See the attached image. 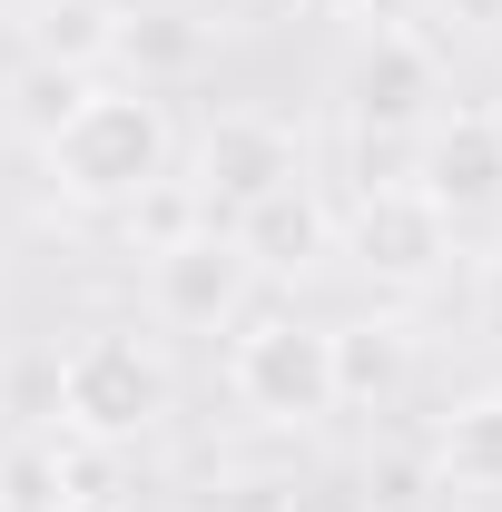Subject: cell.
<instances>
[{
    "mask_svg": "<svg viewBox=\"0 0 502 512\" xmlns=\"http://www.w3.org/2000/svg\"><path fill=\"white\" fill-rule=\"evenodd\" d=\"M40 178L89 217H128L158 178H178V109L138 79H89V99L40 138Z\"/></svg>",
    "mask_w": 502,
    "mask_h": 512,
    "instance_id": "obj_1",
    "label": "cell"
},
{
    "mask_svg": "<svg viewBox=\"0 0 502 512\" xmlns=\"http://www.w3.org/2000/svg\"><path fill=\"white\" fill-rule=\"evenodd\" d=\"M168 404H178V375H168L158 335H138V325H89L60 355V375H50V414H60L69 444H89V453L148 444L168 424Z\"/></svg>",
    "mask_w": 502,
    "mask_h": 512,
    "instance_id": "obj_2",
    "label": "cell"
},
{
    "mask_svg": "<svg viewBox=\"0 0 502 512\" xmlns=\"http://www.w3.org/2000/svg\"><path fill=\"white\" fill-rule=\"evenodd\" d=\"M227 394L276 434H315L325 414H345L335 394V325L296 316V306H247L227 325Z\"/></svg>",
    "mask_w": 502,
    "mask_h": 512,
    "instance_id": "obj_3",
    "label": "cell"
},
{
    "mask_svg": "<svg viewBox=\"0 0 502 512\" xmlns=\"http://www.w3.org/2000/svg\"><path fill=\"white\" fill-rule=\"evenodd\" d=\"M335 109L355 138H424V128L453 109V69L443 50L414 30V20H355V50L335 69Z\"/></svg>",
    "mask_w": 502,
    "mask_h": 512,
    "instance_id": "obj_4",
    "label": "cell"
},
{
    "mask_svg": "<svg viewBox=\"0 0 502 512\" xmlns=\"http://www.w3.org/2000/svg\"><path fill=\"white\" fill-rule=\"evenodd\" d=\"M178 178H188V197L217 227H237L247 207H266L276 188L306 178V138L276 109H217L197 138H178Z\"/></svg>",
    "mask_w": 502,
    "mask_h": 512,
    "instance_id": "obj_5",
    "label": "cell"
},
{
    "mask_svg": "<svg viewBox=\"0 0 502 512\" xmlns=\"http://www.w3.org/2000/svg\"><path fill=\"white\" fill-rule=\"evenodd\" d=\"M256 256L237 247V227H188V237H168V247H148V325H168V335H227V325L256 306Z\"/></svg>",
    "mask_w": 502,
    "mask_h": 512,
    "instance_id": "obj_6",
    "label": "cell"
},
{
    "mask_svg": "<svg viewBox=\"0 0 502 512\" xmlns=\"http://www.w3.org/2000/svg\"><path fill=\"white\" fill-rule=\"evenodd\" d=\"M335 247L355 256L375 286H434L443 266H453V217L414 178H365L355 207L335 217Z\"/></svg>",
    "mask_w": 502,
    "mask_h": 512,
    "instance_id": "obj_7",
    "label": "cell"
},
{
    "mask_svg": "<svg viewBox=\"0 0 502 512\" xmlns=\"http://www.w3.org/2000/svg\"><path fill=\"white\" fill-rule=\"evenodd\" d=\"M414 188L434 197L443 217H493L502 207V128L493 109H443L424 138H414Z\"/></svg>",
    "mask_w": 502,
    "mask_h": 512,
    "instance_id": "obj_8",
    "label": "cell"
},
{
    "mask_svg": "<svg viewBox=\"0 0 502 512\" xmlns=\"http://www.w3.org/2000/svg\"><path fill=\"white\" fill-rule=\"evenodd\" d=\"M237 247L256 256V276H306V266H325L335 256V207H325V188L296 178V188H276L266 207H247L237 217Z\"/></svg>",
    "mask_w": 502,
    "mask_h": 512,
    "instance_id": "obj_9",
    "label": "cell"
},
{
    "mask_svg": "<svg viewBox=\"0 0 502 512\" xmlns=\"http://www.w3.org/2000/svg\"><path fill=\"white\" fill-rule=\"evenodd\" d=\"M109 60H119L138 89H158V99H168L178 79H197V69H207V20H188V10H138V0H128Z\"/></svg>",
    "mask_w": 502,
    "mask_h": 512,
    "instance_id": "obj_10",
    "label": "cell"
},
{
    "mask_svg": "<svg viewBox=\"0 0 502 512\" xmlns=\"http://www.w3.org/2000/svg\"><path fill=\"white\" fill-rule=\"evenodd\" d=\"M434 463L453 493H483V503H502V394H473V404H453L434 434Z\"/></svg>",
    "mask_w": 502,
    "mask_h": 512,
    "instance_id": "obj_11",
    "label": "cell"
},
{
    "mask_svg": "<svg viewBox=\"0 0 502 512\" xmlns=\"http://www.w3.org/2000/svg\"><path fill=\"white\" fill-rule=\"evenodd\" d=\"M109 40H119V0H40L30 10V60H60V69L99 79Z\"/></svg>",
    "mask_w": 502,
    "mask_h": 512,
    "instance_id": "obj_12",
    "label": "cell"
},
{
    "mask_svg": "<svg viewBox=\"0 0 502 512\" xmlns=\"http://www.w3.org/2000/svg\"><path fill=\"white\" fill-rule=\"evenodd\" d=\"M0 99H10V128H20L30 148H40V138H50V128H60L69 109L89 99V69H60V60H20L10 79H0Z\"/></svg>",
    "mask_w": 502,
    "mask_h": 512,
    "instance_id": "obj_13",
    "label": "cell"
},
{
    "mask_svg": "<svg viewBox=\"0 0 502 512\" xmlns=\"http://www.w3.org/2000/svg\"><path fill=\"white\" fill-rule=\"evenodd\" d=\"M404 375V335L394 325H335V394L365 404V394H394Z\"/></svg>",
    "mask_w": 502,
    "mask_h": 512,
    "instance_id": "obj_14",
    "label": "cell"
},
{
    "mask_svg": "<svg viewBox=\"0 0 502 512\" xmlns=\"http://www.w3.org/2000/svg\"><path fill=\"white\" fill-rule=\"evenodd\" d=\"M188 227H207V207L188 197V178H158V188L128 207V237H138V256L168 247V237H188Z\"/></svg>",
    "mask_w": 502,
    "mask_h": 512,
    "instance_id": "obj_15",
    "label": "cell"
},
{
    "mask_svg": "<svg viewBox=\"0 0 502 512\" xmlns=\"http://www.w3.org/2000/svg\"><path fill=\"white\" fill-rule=\"evenodd\" d=\"M473 335H483V345H502V256H483V266H473Z\"/></svg>",
    "mask_w": 502,
    "mask_h": 512,
    "instance_id": "obj_16",
    "label": "cell"
},
{
    "mask_svg": "<svg viewBox=\"0 0 502 512\" xmlns=\"http://www.w3.org/2000/svg\"><path fill=\"white\" fill-rule=\"evenodd\" d=\"M286 10H296V20H375L384 0H286Z\"/></svg>",
    "mask_w": 502,
    "mask_h": 512,
    "instance_id": "obj_17",
    "label": "cell"
},
{
    "mask_svg": "<svg viewBox=\"0 0 502 512\" xmlns=\"http://www.w3.org/2000/svg\"><path fill=\"white\" fill-rule=\"evenodd\" d=\"M50 512H128L119 493H69V503H50Z\"/></svg>",
    "mask_w": 502,
    "mask_h": 512,
    "instance_id": "obj_18",
    "label": "cell"
},
{
    "mask_svg": "<svg viewBox=\"0 0 502 512\" xmlns=\"http://www.w3.org/2000/svg\"><path fill=\"white\" fill-rule=\"evenodd\" d=\"M493 128H502V99H493Z\"/></svg>",
    "mask_w": 502,
    "mask_h": 512,
    "instance_id": "obj_19",
    "label": "cell"
},
{
    "mask_svg": "<svg viewBox=\"0 0 502 512\" xmlns=\"http://www.w3.org/2000/svg\"><path fill=\"white\" fill-rule=\"evenodd\" d=\"M0 512H10V493H0Z\"/></svg>",
    "mask_w": 502,
    "mask_h": 512,
    "instance_id": "obj_20",
    "label": "cell"
}]
</instances>
